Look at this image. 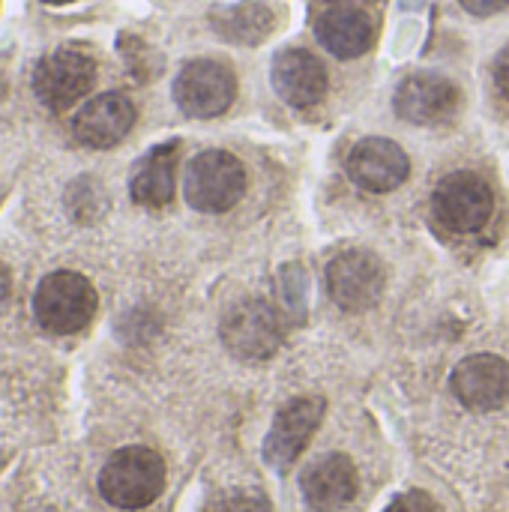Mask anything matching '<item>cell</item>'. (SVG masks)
<instances>
[{
  "label": "cell",
  "instance_id": "1",
  "mask_svg": "<svg viewBox=\"0 0 509 512\" xmlns=\"http://www.w3.org/2000/svg\"><path fill=\"white\" fill-rule=\"evenodd\" d=\"M165 489V462L150 447H123L99 471V495L117 510H144Z\"/></svg>",
  "mask_w": 509,
  "mask_h": 512
},
{
  "label": "cell",
  "instance_id": "2",
  "mask_svg": "<svg viewBox=\"0 0 509 512\" xmlns=\"http://www.w3.org/2000/svg\"><path fill=\"white\" fill-rule=\"evenodd\" d=\"M99 297L87 276L75 270H54L48 273L33 294V315L39 327L54 336H72L84 330L96 315Z\"/></svg>",
  "mask_w": 509,
  "mask_h": 512
},
{
  "label": "cell",
  "instance_id": "3",
  "mask_svg": "<svg viewBox=\"0 0 509 512\" xmlns=\"http://www.w3.org/2000/svg\"><path fill=\"white\" fill-rule=\"evenodd\" d=\"M495 213V192L477 171L447 174L432 192V216L453 234H477Z\"/></svg>",
  "mask_w": 509,
  "mask_h": 512
},
{
  "label": "cell",
  "instance_id": "4",
  "mask_svg": "<svg viewBox=\"0 0 509 512\" xmlns=\"http://www.w3.org/2000/svg\"><path fill=\"white\" fill-rule=\"evenodd\" d=\"M183 192L198 213H228L246 192L243 162L228 150H204L189 162Z\"/></svg>",
  "mask_w": 509,
  "mask_h": 512
},
{
  "label": "cell",
  "instance_id": "5",
  "mask_svg": "<svg viewBox=\"0 0 509 512\" xmlns=\"http://www.w3.org/2000/svg\"><path fill=\"white\" fill-rule=\"evenodd\" d=\"M219 336L237 360L261 363L279 351L285 339V318L267 300H243L222 318Z\"/></svg>",
  "mask_w": 509,
  "mask_h": 512
},
{
  "label": "cell",
  "instance_id": "6",
  "mask_svg": "<svg viewBox=\"0 0 509 512\" xmlns=\"http://www.w3.org/2000/svg\"><path fill=\"white\" fill-rule=\"evenodd\" d=\"M96 81V60L81 48H57L33 69V93L48 111H66L81 102Z\"/></svg>",
  "mask_w": 509,
  "mask_h": 512
},
{
  "label": "cell",
  "instance_id": "7",
  "mask_svg": "<svg viewBox=\"0 0 509 512\" xmlns=\"http://www.w3.org/2000/svg\"><path fill=\"white\" fill-rule=\"evenodd\" d=\"M312 30L333 57L354 60L375 45L378 21L360 0H318Z\"/></svg>",
  "mask_w": 509,
  "mask_h": 512
},
{
  "label": "cell",
  "instance_id": "8",
  "mask_svg": "<svg viewBox=\"0 0 509 512\" xmlns=\"http://www.w3.org/2000/svg\"><path fill=\"white\" fill-rule=\"evenodd\" d=\"M237 96V78L222 60H189L174 78V102L186 117L210 120L231 108Z\"/></svg>",
  "mask_w": 509,
  "mask_h": 512
},
{
  "label": "cell",
  "instance_id": "9",
  "mask_svg": "<svg viewBox=\"0 0 509 512\" xmlns=\"http://www.w3.org/2000/svg\"><path fill=\"white\" fill-rule=\"evenodd\" d=\"M387 288V270L369 249H345L327 267V291L345 312L372 309Z\"/></svg>",
  "mask_w": 509,
  "mask_h": 512
},
{
  "label": "cell",
  "instance_id": "10",
  "mask_svg": "<svg viewBox=\"0 0 509 512\" xmlns=\"http://www.w3.org/2000/svg\"><path fill=\"white\" fill-rule=\"evenodd\" d=\"M321 417H324V399L315 396H300L291 399L285 408H279L264 438V462L273 471H288L309 447L315 429L321 426Z\"/></svg>",
  "mask_w": 509,
  "mask_h": 512
},
{
  "label": "cell",
  "instance_id": "11",
  "mask_svg": "<svg viewBox=\"0 0 509 512\" xmlns=\"http://www.w3.org/2000/svg\"><path fill=\"white\" fill-rule=\"evenodd\" d=\"M450 390L468 411H498L509 402V363L498 354L465 357L450 375Z\"/></svg>",
  "mask_w": 509,
  "mask_h": 512
},
{
  "label": "cell",
  "instance_id": "12",
  "mask_svg": "<svg viewBox=\"0 0 509 512\" xmlns=\"http://www.w3.org/2000/svg\"><path fill=\"white\" fill-rule=\"evenodd\" d=\"M393 108L402 120L417 126H435L459 108V87L438 72L408 75L393 96Z\"/></svg>",
  "mask_w": 509,
  "mask_h": 512
},
{
  "label": "cell",
  "instance_id": "13",
  "mask_svg": "<svg viewBox=\"0 0 509 512\" xmlns=\"http://www.w3.org/2000/svg\"><path fill=\"white\" fill-rule=\"evenodd\" d=\"M135 126V105L123 93H99L72 117V135L90 150H108L120 144Z\"/></svg>",
  "mask_w": 509,
  "mask_h": 512
},
{
  "label": "cell",
  "instance_id": "14",
  "mask_svg": "<svg viewBox=\"0 0 509 512\" xmlns=\"http://www.w3.org/2000/svg\"><path fill=\"white\" fill-rule=\"evenodd\" d=\"M411 174L408 153L390 138H363L348 156V177L366 192H393Z\"/></svg>",
  "mask_w": 509,
  "mask_h": 512
},
{
  "label": "cell",
  "instance_id": "15",
  "mask_svg": "<svg viewBox=\"0 0 509 512\" xmlns=\"http://www.w3.org/2000/svg\"><path fill=\"white\" fill-rule=\"evenodd\" d=\"M273 90L291 108H312L327 96V69L306 48H282L270 66Z\"/></svg>",
  "mask_w": 509,
  "mask_h": 512
},
{
  "label": "cell",
  "instance_id": "16",
  "mask_svg": "<svg viewBox=\"0 0 509 512\" xmlns=\"http://www.w3.org/2000/svg\"><path fill=\"white\" fill-rule=\"evenodd\" d=\"M360 477L345 453H327L312 462L300 477V492L306 504L318 512H336L357 498Z\"/></svg>",
  "mask_w": 509,
  "mask_h": 512
},
{
  "label": "cell",
  "instance_id": "17",
  "mask_svg": "<svg viewBox=\"0 0 509 512\" xmlns=\"http://www.w3.org/2000/svg\"><path fill=\"white\" fill-rule=\"evenodd\" d=\"M177 159H180L177 141L159 144L147 156H141L138 165L132 168V180H129L132 201L141 207H165L174 198Z\"/></svg>",
  "mask_w": 509,
  "mask_h": 512
},
{
  "label": "cell",
  "instance_id": "18",
  "mask_svg": "<svg viewBox=\"0 0 509 512\" xmlns=\"http://www.w3.org/2000/svg\"><path fill=\"white\" fill-rule=\"evenodd\" d=\"M210 27L231 45H261L276 30V12L261 0L222 3L210 9Z\"/></svg>",
  "mask_w": 509,
  "mask_h": 512
},
{
  "label": "cell",
  "instance_id": "19",
  "mask_svg": "<svg viewBox=\"0 0 509 512\" xmlns=\"http://www.w3.org/2000/svg\"><path fill=\"white\" fill-rule=\"evenodd\" d=\"M210 512H273L270 510V501L258 492H228V495H219L216 504L210 507Z\"/></svg>",
  "mask_w": 509,
  "mask_h": 512
},
{
  "label": "cell",
  "instance_id": "20",
  "mask_svg": "<svg viewBox=\"0 0 509 512\" xmlns=\"http://www.w3.org/2000/svg\"><path fill=\"white\" fill-rule=\"evenodd\" d=\"M384 512H441V507H438V501L429 492L411 489V492L396 495Z\"/></svg>",
  "mask_w": 509,
  "mask_h": 512
},
{
  "label": "cell",
  "instance_id": "21",
  "mask_svg": "<svg viewBox=\"0 0 509 512\" xmlns=\"http://www.w3.org/2000/svg\"><path fill=\"white\" fill-rule=\"evenodd\" d=\"M492 78H495V87L498 93L509 99V45L501 48V54L495 57V66H492Z\"/></svg>",
  "mask_w": 509,
  "mask_h": 512
},
{
  "label": "cell",
  "instance_id": "22",
  "mask_svg": "<svg viewBox=\"0 0 509 512\" xmlns=\"http://www.w3.org/2000/svg\"><path fill=\"white\" fill-rule=\"evenodd\" d=\"M471 15H480V18H486V15H495V12H501V9H507L509 0H459Z\"/></svg>",
  "mask_w": 509,
  "mask_h": 512
},
{
  "label": "cell",
  "instance_id": "23",
  "mask_svg": "<svg viewBox=\"0 0 509 512\" xmlns=\"http://www.w3.org/2000/svg\"><path fill=\"white\" fill-rule=\"evenodd\" d=\"M6 294H9V273L6 267H0V303L6 300Z\"/></svg>",
  "mask_w": 509,
  "mask_h": 512
},
{
  "label": "cell",
  "instance_id": "24",
  "mask_svg": "<svg viewBox=\"0 0 509 512\" xmlns=\"http://www.w3.org/2000/svg\"><path fill=\"white\" fill-rule=\"evenodd\" d=\"M42 3H48V6H66V3H75V0H42Z\"/></svg>",
  "mask_w": 509,
  "mask_h": 512
},
{
  "label": "cell",
  "instance_id": "25",
  "mask_svg": "<svg viewBox=\"0 0 509 512\" xmlns=\"http://www.w3.org/2000/svg\"><path fill=\"white\" fill-rule=\"evenodd\" d=\"M360 3H378V0H360Z\"/></svg>",
  "mask_w": 509,
  "mask_h": 512
}]
</instances>
